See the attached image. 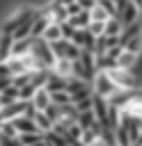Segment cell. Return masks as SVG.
<instances>
[{
  "instance_id": "obj_1",
  "label": "cell",
  "mask_w": 142,
  "mask_h": 146,
  "mask_svg": "<svg viewBox=\"0 0 142 146\" xmlns=\"http://www.w3.org/2000/svg\"><path fill=\"white\" fill-rule=\"evenodd\" d=\"M108 75H110V80L115 82L117 89H133V87H137V78H135V73L131 68L112 66V68H108Z\"/></svg>"
},
{
  "instance_id": "obj_2",
  "label": "cell",
  "mask_w": 142,
  "mask_h": 146,
  "mask_svg": "<svg viewBox=\"0 0 142 146\" xmlns=\"http://www.w3.org/2000/svg\"><path fill=\"white\" fill-rule=\"evenodd\" d=\"M30 52L44 64V66H53V62H55V55H53V50H50V43L46 41V39H41V36H32V46H30Z\"/></svg>"
},
{
  "instance_id": "obj_3",
  "label": "cell",
  "mask_w": 142,
  "mask_h": 146,
  "mask_svg": "<svg viewBox=\"0 0 142 146\" xmlns=\"http://www.w3.org/2000/svg\"><path fill=\"white\" fill-rule=\"evenodd\" d=\"M115 91H117V87H115V82L110 80L108 71H96L94 78H92V94L108 98V96H112Z\"/></svg>"
},
{
  "instance_id": "obj_4",
  "label": "cell",
  "mask_w": 142,
  "mask_h": 146,
  "mask_svg": "<svg viewBox=\"0 0 142 146\" xmlns=\"http://www.w3.org/2000/svg\"><path fill=\"white\" fill-rule=\"evenodd\" d=\"M119 21H121V27L124 25H128V23H135L137 21V5H133L131 0L121 7V9H117V14H115Z\"/></svg>"
},
{
  "instance_id": "obj_5",
  "label": "cell",
  "mask_w": 142,
  "mask_h": 146,
  "mask_svg": "<svg viewBox=\"0 0 142 146\" xmlns=\"http://www.w3.org/2000/svg\"><path fill=\"white\" fill-rule=\"evenodd\" d=\"M9 121L14 123V128H16L18 132H41V130L37 128V123H34V119H32V116L18 114V116H14V119H9Z\"/></svg>"
},
{
  "instance_id": "obj_6",
  "label": "cell",
  "mask_w": 142,
  "mask_h": 146,
  "mask_svg": "<svg viewBox=\"0 0 142 146\" xmlns=\"http://www.w3.org/2000/svg\"><path fill=\"white\" fill-rule=\"evenodd\" d=\"M25 105H27V100H14V103H9V105H2V107H0V121L14 119V116L23 114Z\"/></svg>"
},
{
  "instance_id": "obj_7",
  "label": "cell",
  "mask_w": 142,
  "mask_h": 146,
  "mask_svg": "<svg viewBox=\"0 0 142 146\" xmlns=\"http://www.w3.org/2000/svg\"><path fill=\"white\" fill-rule=\"evenodd\" d=\"M30 46H32V36L14 39V41H11V46H9V55H14V57H21V55L30 52Z\"/></svg>"
},
{
  "instance_id": "obj_8",
  "label": "cell",
  "mask_w": 142,
  "mask_h": 146,
  "mask_svg": "<svg viewBox=\"0 0 142 146\" xmlns=\"http://www.w3.org/2000/svg\"><path fill=\"white\" fill-rule=\"evenodd\" d=\"M30 100H32V105H34L37 110H44V107L50 103V94H48V89H46V87H37Z\"/></svg>"
},
{
  "instance_id": "obj_9",
  "label": "cell",
  "mask_w": 142,
  "mask_h": 146,
  "mask_svg": "<svg viewBox=\"0 0 142 146\" xmlns=\"http://www.w3.org/2000/svg\"><path fill=\"white\" fill-rule=\"evenodd\" d=\"M135 62H137V55L131 52V50H126V48H121V52L117 55V66H119V68H131V71H133Z\"/></svg>"
},
{
  "instance_id": "obj_10",
  "label": "cell",
  "mask_w": 142,
  "mask_h": 146,
  "mask_svg": "<svg viewBox=\"0 0 142 146\" xmlns=\"http://www.w3.org/2000/svg\"><path fill=\"white\" fill-rule=\"evenodd\" d=\"M76 30H80V27H87V23L92 21L89 18V9H80V11H76V14H71L69 18H66Z\"/></svg>"
},
{
  "instance_id": "obj_11",
  "label": "cell",
  "mask_w": 142,
  "mask_h": 146,
  "mask_svg": "<svg viewBox=\"0 0 142 146\" xmlns=\"http://www.w3.org/2000/svg\"><path fill=\"white\" fill-rule=\"evenodd\" d=\"M41 39H46L48 43H50V41H55V39H62L60 23H55V21H48V25H46V27H44V32H41Z\"/></svg>"
},
{
  "instance_id": "obj_12",
  "label": "cell",
  "mask_w": 142,
  "mask_h": 146,
  "mask_svg": "<svg viewBox=\"0 0 142 146\" xmlns=\"http://www.w3.org/2000/svg\"><path fill=\"white\" fill-rule=\"evenodd\" d=\"M18 144H44V132H18L16 137Z\"/></svg>"
},
{
  "instance_id": "obj_13",
  "label": "cell",
  "mask_w": 142,
  "mask_h": 146,
  "mask_svg": "<svg viewBox=\"0 0 142 146\" xmlns=\"http://www.w3.org/2000/svg\"><path fill=\"white\" fill-rule=\"evenodd\" d=\"M14 100H18V87L16 84H9V87H5L0 91V105H9Z\"/></svg>"
},
{
  "instance_id": "obj_14",
  "label": "cell",
  "mask_w": 142,
  "mask_h": 146,
  "mask_svg": "<svg viewBox=\"0 0 142 146\" xmlns=\"http://www.w3.org/2000/svg\"><path fill=\"white\" fill-rule=\"evenodd\" d=\"M55 73H60V75H71V59H66V57H57L55 62H53V66H50Z\"/></svg>"
},
{
  "instance_id": "obj_15",
  "label": "cell",
  "mask_w": 142,
  "mask_h": 146,
  "mask_svg": "<svg viewBox=\"0 0 142 146\" xmlns=\"http://www.w3.org/2000/svg\"><path fill=\"white\" fill-rule=\"evenodd\" d=\"M32 119H34V123H37V128H39L41 132H46V130H50V128H53V121L44 114V110H37V114H34Z\"/></svg>"
},
{
  "instance_id": "obj_16",
  "label": "cell",
  "mask_w": 142,
  "mask_h": 146,
  "mask_svg": "<svg viewBox=\"0 0 142 146\" xmlns=\"http://www.w3.org/2000/svg\"><path fill=\"white\" fill-rule=\"evenodd\" d=\"M48 94H50V103H55V105H64V103L71 100L66 89H55V91H48Z\"/></svg>"
},
{
  "instance_id": "obj_17",
  "label": "cell",
  "mask_w": 142,
  "mask_h": 146,
  "mask_svg": "<svg viewBox=\"0 0 142 146\" xmlns=\"http://www.w3.org/2000/svg\"><path fill=\"white\" fill-rule=\"evenodd\" d=\"M44 144H66V141H64V135H60L50 128V130L44 132Z\"/></svg>"
},
{
  "instance_id": "obj_18",
  "label": "cell",
  "mask_w": 142,
  "mask_h": 146,
  "mask_svg": "<svg viewBox=\"0 0 142 146\" xmlns=\"http://www.w3.org/2000/svg\"><path fill=\"white\" fill-rule=\"evenodd\" d=\"M34 89H37V87H34L32 82L21 84V87H18V100H30V98H32V94H34Z\"/></svg>"
},
{
  "instance_id": "obj_19",
  "label": "cell",
  "mask_w": 142,
  "mask_h": 146,
  "mask_svg": "<svg viewBox=\"0 0 142 146\" xmlns=\"http://www.w3.org/2000/svg\"><path fill=\"white\" fill-rule=\"evenodd\" d=\"M96 5H98L108 16H115V14H117V5H115V0H96Z\"/></svg>"
},
{
  "instance_id": "obj_20",
  "label": "cell",
  "mask_w": 142,
  "mask_h": 146,
  "mask_svg": "<svg viewBox=\"0 0 142 146\" xmlns=\"http://www.w3.org/2000/svg\"><path fill=\"white\" fill-rule=\"evenodd\" d=\"M89 18H92V21H105V18H108V14H105L98 5H94V7L89 9Z\"/></svg>"
},
{
  "instance_id": "obj_21",
  "label": "cell",
  "mask_w": 142,
  "mask_h": 146,
  "mask_svg": "<svg viewBox=\"0 0 142 146\" xmlns=\"http://www.w3.org/2000/svg\"><path fill=\"white\" fill-rule=\"evenodd\" d=\"M87 30L96 36V34H103V21H89L87 23Z\"/></svg>"
},
{
  "instance_id": "obj_22",
  "label": "cell",
  "mask_w": 142,
  "mask_h": 146,
  "mask_svg": "<svg viewBox=\"0 0 142 146\" xmlns=\"http://www.w3.org/2000/svg\"><path fill=\"white\" fill-rule=\"evenodd\" d=\"M60 30H62V39H71V34H73V25L69 23V21H64V23H60Z\"/></svg>"
},
{
  "instance_id": "obj_23",
  "label": "cell",
  "mask_w": 142,
  "mask_h": 146,
  "mask_svg": "<svg viewBox=\"0 0 142 146\" xmlns=\"http://www.w3.org/2000/svg\"><path fill=\"white\" fill-rule=\"evenodd\" d=\"M76 2L80 5V9H92L96 5V0H76Z\"/></svg>"
},
{
  "instance_id": "obj_24",
  "label": "cell",
  "mask_w": 142,
  "mask_h": 146,
  "mask_svg": "<svg viewBox=\"0 0 142 146\" xmlns=\"http://www.w3.org/2000/svg\"><path fill=\"white\" fill-rule=\"evenodd\" d=\"M11 84V75H5V78H0V91L5 89V87H9Z\"/></svg>"
},
{
  "instance_id": "obj_25",
  "label": "cell",
  "mask_w": 142,
  "mask_h": 146,
  "mask_svg": "<svg viewBox=\"0 0 142 146\" xmlns=\"http://www.w3.org/2000/svg\"><path fill=\"white\" fill-rule=\"evenodd\" d=\"M137 21H142V5L137 7Z\"/></svg>"
},
{
  "instance_id": "obj_26",
  "label": "cell",
  "mask_w": 142,
  "mask_h": 146,
  "mask_svg": "<svg viewBox=\"0 0 142 146\" xmlns=\"http://www.w3.org/2000/svg\"><path fill=\"white\" fill-rule=\"evenodd\" d=\"M135 144H142V128H140V135H137V141Z\"/></svg>"
},
{
  "instance_id": "obj_27",
  "label": "cell",
  "mask_w": 142,
  "mask_h": 146,
  "mask_svg": "<svg viewBox=\"0 0 142 146\" xmlns=\"http://www.w3.org/2000/svg\"><path fill=\"white\" fill-rule=\"evenodd\" d=\"M131 2H133V5H137V7L142 5V0H131Z\"/></svg>"
}]
</instances>
